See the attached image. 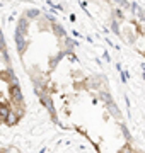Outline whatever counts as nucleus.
Masks as SVG:
<instances>
[{"mask_svg": "<svg viewBox=\"0 0 145 153\" xmlns=\"http://www.w3.org/2000/svg\"><path fill=\"white\" fill-rule=\"evenodd\" d=\"M9 95H10V104L14 105H24V97H22V92H21V87L19 83H12L10 88H9Z\"/></svg>", "mask_w": 145, "mask_h": 153, "instance_id": "obj_1", "label": "nucleus"}, {"mask_svg": "<svg viewBox=\"0 0 145 153\" xmlns=\"http://www.w3.org/2000/svg\"><path fill=\"white\" fill-rule=\"evenodd\" d=\"M14 38H16V44H17V51L19 53H22L24 48H26V34H21V33H17L14 34Z\"/></svg>", "mask_w": 145, "mask_h": 153, "instance_id": "obj_2", "label": "nucleus"}, {"mask_svg": "<svg viewBox=\"0 0 145 153\" xmlns=\"http://www.w3.org/2000/svg\"><path fill=\"white\" fill-rule=\"evenodd\" d=\"M39 100H41V104L45 105L50 112H53V111H55V107H53V100H51L50 94H43V95H39Z\"/></svg>", "mask_w": 145, "mask_h": 153, "instance_id": "obj_3", "label": "nucleus"}, {"mask_svg": "<svg viewBox=\"0 0 145 153\" xmlns=\"http://www.w3.org/2000/svg\"><path fill=\"white\" fill-rule=\"evenodd\" d=\"M53 33L56 34V36H58V38H65V36H67V33H65V29L61 27L60 24H53Z\"/></svg>", "mask_w": 145, "mask_h": 153, "instance_id": "obj_4", "label": "nucleus"}, {"mask_svg": "<svg viewBox=\"0 0 145 153\" xmlns=\"http://www.w3.org/2000/svg\"><path fill=\"white\" fill-rule=\"evenodd\" d=\"M101 99H102V100H104L106 104H109V102H113V100H111V95H109L108 92H101Z\"/></svg>", "mask_w": 145, "mask_h": 153, "instance_id": "obj_5", "label": "nucleus"}, {"mask_svg": "<svg viewBox=\"0 0 145 153\" xmlns=\"http://www.w3.org/2000/svg\"><path fill=\"white\" fill-rule=\"evenodd\" d=\"M0 51H5V41H4V36H2V31H0Z\"/></svg>", "mask_w": 145, "mask_h": 153, "instance_id": "obj_6", "label": "nucleus"}, {"mask_svg": "<svg viewBox=\"0 0 145 153\" xmlns=\"http://www.w3.org/2000/svg\"><path fill=\"white\" fill-rule=\"evenodd\" d=\"M38 14H39L38 10H28V19H34Z\"/></svg>", "mask_w": 145, "mask_h": 153, "instance_id": "obj_7", "label": "nucleus"}, {"mask_svg": "<svg viewBox=\"0 0 145 153\" xmlns=\"http://www.w3.org/2000/svg\"><path fill=\"white\" fill-rule=\"evenodd\" d=\"M120 128H121V131H123V134H125V138H130V133H128V129L125 128V124H120Z\"/></svg>", "mask_w": 145, "mask_h": 153, "instance_id": "obj_8", "label": "nucleus"}, {"mask_svg": "<svg viewBox=\"0 0 145 153\" xmlns=\"http://www.w3.org/2000/svg\"><path fill=\"white\" fill-rule=\"evenodd\" d=\"M113 31H114L116 34H120V31H118V22L116 21H113Z\"/></svg>", "mask_w": 145, "mask_h": 153, "instance_id": "obj_9", "label": "nucleus"}, {"mask_svg": "<svg viewBox=\"0 0 145 153\" xmlns=\"http://www.w3.org/2000/svg\"><path fill=\"white\" fill-rule=\"evenodd\" d=\"M121 153H132V148L126 145V146H123V150H121Z\"/></svg>", "mask_w": 145, "mask_h": 153, "instance_id": "obj_10", "label": "nucleus"}, {"mask_svg": "<svg viewBox=\"0 0 145 153\" xmlns=\"http://www.w3.org/2000/svg\"><path fill=\"white\" fill-rule=\"evenodd\" d=\"M138 19H140L142 22H145V12H144V10H140V16H138Z\"/></svg>", "mask_w": 145, "mask_h": 153, "instance_id": "obj_11", "label": "nucleus"}]
</instances>
